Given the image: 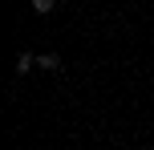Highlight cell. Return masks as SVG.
I'll use <instances>...</instances> for the list:
<instances>
[{"label": "cell", "instance_id": "obj_1", "mask_svg": "<svg viewBox=\"0 0 154 150\" xmlns=\"http://www.w3.org/2000/svg\"><path fill=\"white\" fill-rule=\"evenodd\" d=\"M32 65H37V57H32V53H20V57H16V73H20V77L32 69Z\"/></svg>", "mask_w": 154, "mask_h": 150}, {"label": "cell", "instance_id": "obj_2", "mask_svg": "<svg viewBox=\"0 0 154 150\" xmlns=\"http://www.w3.org/2000/svg\"><path fill=\"white\" fill-rule=\"evenodd\" d=\"M37 65H41V69H61V57L45 53V57H37Z\"/></svg>", "mask_w": 154, "mask_h": 150}, {"label": "cell", "instance_id": "obj_3", "mask_svg": "<svg viewBox=\"0 0 154 150\" xmlns=\"http://www.w3.org/2000/svg\"><path fill=\"white\" fill-rule=\"evenodd\" d=\"M53 8H57V0H32V12H41V16L53 12Z\"/></svg>", "mask_w": 154, "mask_h": 150}]
</instances>
